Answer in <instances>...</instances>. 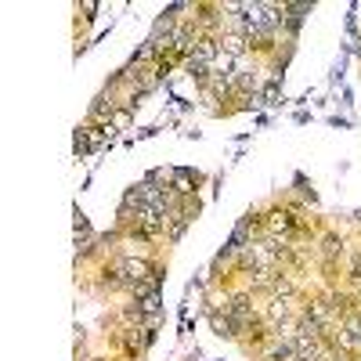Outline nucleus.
<instances>
[{
    "label": "nucleus",
    "mask_w": 361,
    "mask_h": 361,
    "mask_svg": "<svg viewBox=\"0 0 361 361\" xmlns=\"http://www.w3.org/2000/svg\"><path fill=\"white\" fill-rule=\"evenodd\" d=\"M209 325H214V333H217V336H224V340L238 336V325H235V318H231L228 311H221V307H209Z\"/></svg>",
    "instance_id": "nucleus-3"
},
{
    "label": "nucleus",
    "mask_w": 361,
    "mask_h": 361,
    "mask_svg": "<svg viewBox=\"0 0 361 361\" xmlns=\"http://www.w3.org/2000/svg\"><path fill=\"white\" fill-rule=\"evenodd\" d=\"M293 304H296V296H271V300H267V311H264L267 325L275 329V325L289 322V318H293Z\"/></svg>",
    "instance_id": "nucleus-2"
},
{
    "label": "nucleus",
    "mask_w": 361,
    "mask_h": 361,
    "mask_svg": "<svg viewBox=\"0 0 361 361\" xmlns=\"http://www.w3.org/2000/svg\"><path fill=\"white\" fill-rule=\"evenodd\" d=\"M264 231H267V235H286V238H293V235H296V214H293V206H271L267 217H264Z\"/></svg>",
    "instance_id": "nucleus-1"
},
{
    "label": "nucleus",
    "mask_w": 361,
    "mask_h": 361,
    "mask_svg": "<svg viewBox=\"0 0 361 361\" xmlns=\"http://www.w3.org/2000/svg\"><path fill=\"white\" fill-rule=\"evenodd\" d=\"M112 130H123V127H130V109H116V116H112V123H109Z\"/></svg>",
    "instance_id": "nucleus-4"
},
{
    "label": "nucleus",
    "mask_w": 361,
    "mask_h": 361,
    "mask_svg": "<svg viewBox=\"0 0 361 361\" xmlns=\"http://www.w3.org/2000/svg\"><path fill=\"white\" fill-rule=\"evenodd\" d=\"M340 361H347V357H340Z\"/></svg>",
    "instance_id": "nucleus-5"
}]
</instances>
